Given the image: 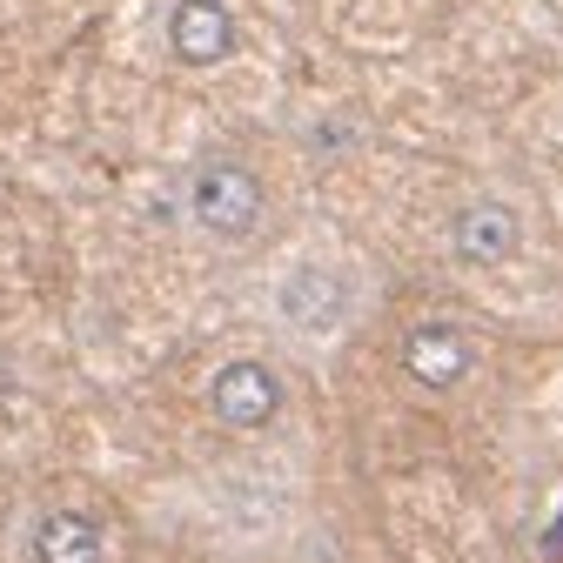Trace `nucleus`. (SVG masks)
<instances>
[{
    "label": "nucleus",
    "mask_w": 563,
    "mask_h": 563,
    "mask_svg": "<svg viewBox=\"0 0 563 563\" xmlns=\"http://www.w3.org/2000/svg\"><path fill=\"white\" fill-rule=\"evenodd\" d=\"M188 215H195V228L215 235V242H248L255 222H262V181H255V168H248V161H228V155L202 161L195 181H188Z\"/></svg>",
    "instance_id": "obj_1"
},
{
    "label": "nucleus",
    "mask_w": 563,
    "mask_h": 563,
    "mask_svg": "<svg viewBox=\"0 0 563 563\" xmlns=\"http://www.w3.org/2000/svg\"><path fill=\"white\" fill-rule=\"evenodd\" d=\"M208 409H215V423H228V429H269L275 416H282V376L255 356H235V362L215 369Z\"/></svg>",
    "instance_id": "obj_2"
},
{
    "label": "nucleus",
    "mask_w": 563,
    "mask_h": 563,
    "mask_svg": "<svg viewBox=\"0 0 563 563\" xmlns=\"http://www.w3.org/2000/svg\"><path fill=\"white\" fill-rule=\"evenodd\" d=\"M517 248H523V215L496 195L463 202L450 215V255L463 269H503V262H517Z\"/></svg>",
    "instance_id": "obj_3"
},
{
    "label": "nucleus",
    "mask_w": 563,
    "mask_h": 563,
    "mask_svg": "<svg viewBox=\"0 0 563 563\" xmlns=\"http://www.w3.org/2000/svg\"><path fill=\"white\" fill-rule=\"evenodd\" d=\"M275 309H282V322L302 329V336H329V329H342V316H349V275L322 269V262H302V269H289Z\"/></svg>",
    "instance_id": "obj_4"
},
{
    "label": "nucleus",
    "mask_w": 563,
    "mask_h": 563,
    "mask_svg": "<svg viewBox=\"0 0 563 563\" xmlns=\"http://www.w3.org/2000/svg\"><path fill=\"white\" fill-rule=\"evenodd\" d=\"M403 369L416 389H456L470 383L476 369V342L470 329H456V322H416L403 336Z\"/></svg>",
    "instance_id": "obj_5"
},
{
    "label": "nucleus",
    "mask_w": 563,
    "mask_h": 563,
    "mask_svg": "<svg viewBox=\"0 0 563 563\" xmlns=\"http://www.w3.org/2000/svg\"><path fill=\"white\" fill-rule=\"evenodd\" d=\"M168 47L188 68H222L235 54V7L228 0H175L168 7Z\"/></svg>",
    "instance_id": "obj_6"
},
{
    "label": "nucleus",
    "mask_w": 563,
    "mask_h": 563,
    "mask_svg": "<svg viewBox=\"0 0 563 563\" xmlns=\"http://www.w3.org/2000/svg\"><path fill=\"white\" fill-rule=\"evenodd\" d=\"M27 550H34V563H101L108 557V537H101V523L88 510H47L34 523Z\"/></svg>",
    "instance_id": "obj_7"
}]
</instances>
